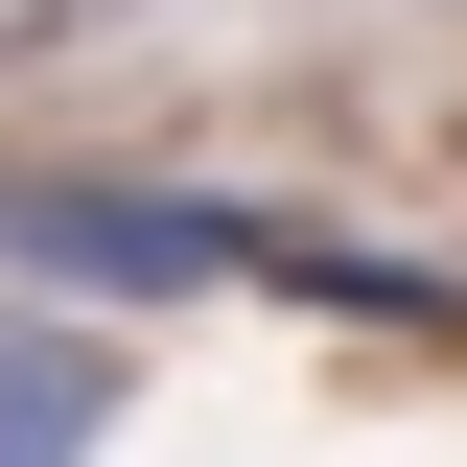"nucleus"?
I'll list each match as a JSON object with an SVG mask.
<instances>
[{
  "mask_svg": "<svg viewBox=\"0 0 467 467\" xmlns=\"http://www.w3.org/2000/svg\"><path fill=\"white\" fill-rule=\"evenodd\" d=\"M0 257L70 281V304H211V281H257V234L211 187H0Z\"/></svg>",
  "mask_w": 467,
  "mask_h": 467,
  "instance_id": "f257e3e1",
  "label": "nucleus"
},
{
  "mask_svg": "<svg viewBox=\"0 0 467 467\" xmlns=\"http://www.w3.org/2000/svg\"><path fill=\"white\" fill-rule=\"evenodd\" d=\"M94 444H117V374L70 327H0V467H94Z\"/></svg>",
  "mask_w": 467,
  "mask_h": 467,
  "instance_id": "f03ea898",
  "label": "nucleus"
}]
</instances>
